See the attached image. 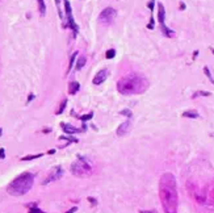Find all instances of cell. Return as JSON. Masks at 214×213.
<instances>
[{"instance_id": "cell-1", "label": "cell", "mask_w": 214, "mask_h": 213, "mask_svg": "<svg viewBox=\"0 0 214 213\" xmlns=\"http://www.w3.org/2000/svg\"><path fill=\"white\" fill-rule=\"evenodd\" d=\"M159 197L164 213H177L179 193L176 178L171 172H164L159 180Z\"/></svg>"}, {"instance_id": "cell-2", "label": "cell", "mask_w": 214, "mask_h": 213, "mask_svg": "<svg viewBox=\"0 0 214 213\" xmlns=\"http://www.w3.org/2000/svg\"><path fill=\"white\" fill-rule=\"evenodd\" d=\"M149 88V80L139 74H129L117 82V91L124 96L143 93Z\"/></svg>"}, {"instance_id": "cell-3", "label": "cell", "mask_w": 214, "mask_h": 213, "mask_svg": "<svg viewBox=\"0 0 214 213\" xmlns=\"http://www.w3.org/2000/svg\"><path fill=\"white\" fill-rule=\"evenodd\" d=\"M33 183H34V174L22 172L7 185V192L12 196H22L30 191L32 187H33Z\"/></svg>"}, {"instance_id": "cell-4", "label": "cell", "mask_w": 214, "mask_h": 213, "mask_svg": "<svg viewBox=\"0 0 214 213\" xmlns=\"http://www.w3.org/2000/svg\"><path fill=\"white\" fill-rule=\"evenodd\" d=\"M71 174L76 178H87L92 174V166L84 157H78V159L71 164Z\"/></svg>"}, {"instance_id": "cell-5", "label": "cell", "mask_w": 214, "mask_h": 213, "mask_svg": "<svg viewBox=\"0 0 214 213\" xmlns=\"http://www.w3.org/2000/svg\"><path fill=\"white\" fill-rule=\"evenodd\" d=\"M158 19H159V22H160V28H162V32H163V34L166 36V37H173L175 36V32H173L172 29H169V28H167V25H166L164 20H166V9H164V5L163 4H158Z\"/></svg>"}, {"instance_id": "cell-6", "label": "cell", "mask_w": 214, "mask_h": 213, "mask_svg": "<svg viewBox=\"0 0 214 213\" xmlns=\"http://www.w3.org/2000/svg\"><path fill=\"white\" fill-rule=\"evenodd\" d=\"M116 16H117V12H116L114 8L106 7V8H104V9L101 11V13L99 15V21H100L101 24H104V25H108V24L114 21Z\"/></svg>"}, {"instance_id": "cell-7", "label": "cell", "mask_w": 214, "mask_h": 213, "mask_svg": "<svg viewBox=\"0 0 214 213\" xmlns=\"http://www.w3.org/2000/svg\"><path fill=\"white\" fill-rule=\"evenodd\" d=\"M63 2H65V9H66V16H67V25H69V28H71V29H72L74 36H76L79 28H78L76 22H75V20H74L72 9H71L70 2H69V0H63Z\"/></svg>"}, {"instance_id": "cell-8", "label": "cell", "mask_w": 214, "mask_h": 213, "mask_svg": "<svg viewBox=\"0 0 214 213\" xmlns=\"http://www.w3.org/2000/svg\"><path fill=\"white\" fill-rule=\"evenodd\" d=\"M63 168L61 167V166H57V167H54L51 171L49 172V175H47L45 179H43V181H42V184L45 185V184H49V183H51V181H55V180H59L63 176Z\"/></svg>"}, {"instance_id": "cell-9", "label": "cell", "mask_w": 214, "mask_h": 213, "mask_svg": "<svg viewBox=\"0 0 214 213\" xmlns=\"http://www.w3.org/2000/svg\"><path fill=\"white\" fill-rule=\"evenodd\" d=\"M106 78H108V70L106 69H102V70H100L99 73L95 75V78H93V80H92V83L93 84H101V83H104L105 80H106Z\"/></svg>"}, {"instance_id": "cell-10", "label": "cell", "mask_w": 214, "mask_h": 213, "mask_svg": "<svg viewBox=\"0 0 214 213\" xmlns=\"http://www.w3.org/2000/svg\"><path fill=\"white\" fill-rule=\"evenodd\" d=\"M130 129H132V121H130V118L128 121H125V122H122V124L117 128V136H125V134H128L130 132Z\"/></svg>"}, {"instance_id": "cell-11", "label": "cell", "mask_w": 214, "mask_h": 213, "mask_svg": "<svg viewBox=\"0 0 214 213\" xmlns=\"http://www.w3.org/2000/svg\"><path fill=\"white\" fill-rule=\"evenodd\" d=\"M61 126H62L63 132H65V133H69V134H74V133H79V132H82L80 129L75 128V126L70 125V124H65V122H62Z\"/></svg>"}, {"instance_id": "cell-12", "label": "cell", "mask_w": 214, "mask_h": 213, "mask_svg": "<svg viewBox=\"0 0 214 213\" xmlns=\"http://www.w3.org/2000/svg\"><path fill=\"white\" fill-rule=\"evenodd\" d=\"M79 90H80V84H79L78 82H70V84H69V93L70 95H75Z\"/></svg>"}, {"instance_id": "cell-13", "label": "cell", "mask_w": 214, "mask_h": 213, "mask_svg": "<svg viewBox=\"0 0 214 213\" xmlns=\"http://www.w3.org/2000/svg\"><path fill=\"white\" fill-rule=\"evenodd\" d=\"M183 117H187V118H199L200 114L197 110H185L183 113Z\"/></svg>"}, {"instance_id": "cell-14", "label": "cell", "mask_w": 214, "mask_h": 213, "mask_svg": "<svg viewBox=\"0 0 214 213\" xmlns=\"http://www.w3.org/2000/svg\"><path fill=\"white\" fill-rule=\"evenodd\" d=\"M37 3H38L39 15H41V16H45V13H46V4H45V0H37Z\"/></svg>"}, {"instance_id": "cell-15", "label": "cell", "mask_w": 214, "mask_h": 213, "mask_svg": "<svg viewBox=\"0 0 214 213\" xmlns=\"http://www.w3.org/2000/svg\"><path fill=\"white\" fill-rule=\"evenodd\" d=\"M85 62H87V58L84 57V55H80V57L78 58V62H76V70L83 69L84 65H85Z\"/></svg>"}, {"instance_id": "cell-16", "label": "cell", "mask_w": 214, "mask_h": 213, "mask_svg": "<svg viewBox=\"0 0 214 213\" xmlns=\"http://www.w3.org/2000/svg\"><path fill=\"white\" fill-rule=\"evenodd\" d=\"M43 157V153H39V154H35V155H26L21 158V161H32V159H37V158H41Z\"/></svg>"}, {"instance_id": "cell-17", "label": "cell", "mask_w": 214, "mask_h": 213, "mask_svg": "<svg viewBox=\"0 0 214 213\" xmlns=\"http://www.w3.org/2000/svg\"><path fill=\"white\" fill-rule=\"evenodd\" d=\"M197 96H212V92H208V91H197V92L193 93L192 97H197Z\"/></svg>"}, {"instance_id": "cell-18", "label": "cell", "mask_w": 214, "mask_h": 213, "mask_svg": "<svg viewBox=\"0 0 214 213\" xmlns=\"http://www.w3.org/2000/svg\"><path fill=\"white\" fill-rule=\"evenodd\" d=\"M29 213H43V212L39 208H37V204H30L29 205Z\"/></svg>"}, {"instance_id": "cell-19", "label": "cell", "mask_w": 214, "mask_h": 213, "mask_svg": "<svg viewBox=\"0 0 214 213\" xmlns=\"http://www.w3.org/2000/svg\"><path fill=\"white\" fill-rule=\"evenodd\" d=\"M66 105H67V99H65V100L61 103V105H59V108H58V110L55 113H57V114H62L63 110H65V108H66Z\"/></svg>"}, {"instance_id": "cell-20", "label": "cell", "mask_w": 214, "mask_h": 213, "mask_svg": "<svg viewBox=\"0 0 214 213\" xmlns=\"http://www.w3.org/2000/svg\"><path fill=\"white\" fill-rule=\"evenodd\" d=\"M204 73H205V75L208 76V79L210 80L213 84H214V79H213V76H212V74H210V71H209V67H204Z\"/></svg>"}, {"instance_id": "cell-21", "label": "cell", "mask_w": 214, "mask_h": 213, "mask_svg": "<svg viewBox=\"0 0 214 213\" xmlns=\"http://www.w3.org/2000/svg\"><path fill=\"white\" fill-rule=\"evenodd\" d=\"M76 55H78V53L75 51V53L71 55V58H70V65H69V70L67 71H70L71 69H72V66H74V61H75V58H76Z\"/></svg>"}, {"instance_id": "cell-22", "label": "cell", "mask_w": 214, "mask_h": 213, "mask_svg": "<svg viewBox=\"0 0 214 213\" xmlns=\"http://www.w3.org/2000/svg\"><path fill=\"white\" fill-rule=\"evenodd\" d=\"M121 114H122V116L129 117V118L133 117V113H132V110H130V109H122V110H121Z\"/></svg>"}, {"instance_id": "cell-23", "label": "cell", "mask_w": 214, "mask_h": 213, "mask_svg": "<svg viewBox=\"0 0 214 213\" xmlns=\"http://www.w3.org/2000/svg\"><path fill=\"white\" fill-rule=\"evenodd\" d=\"M114 55H116V50H114V49H110V50H108V51H106L105 57L108 58V59H110V58H113Z\"/></svg>"}, {"instance_id": "cell-24", "label": "cell", "mask_w": 214, "mask_h": 213, "mask_svg": "<svg viewBox=\"0 0 214 213\" xmlns=\"http://www.w3.org/2000/svg\"><path fill=\"white\" fill-rule=\"evenodd\" d=\"M92 116H93V113L91 112V113H87V114H84V116H80L79 118H80L82 121H87V120H91V118H92Z\"/></svg>"}, {"instance_id": "cell-25", "label": "cell", "mask_w": 214, "mask_h": 213, "mask_svg": "<svg viewBox=\"0 0 214 213\" xmlns=\"http://www.w3.org/2000/svg\"><path fill=\"white\" fill-rule=\"evenodd\" d=\"M4 158H5V150L0 147V159H4Z\"/></svg>"}, {"instance_id": "cell-26", "label": "cell", "mask_w": 214, "mask_h": 213, "mask_svg": "<svg viewBox=\"0 0 214 213\" xmlns=\"http://www.w3.org/2000/svg\"><path fill=\"white\" fill-rule=\"evenodd\" d=\"M88 201H89V203L92 204V205H97V200L95 199V197H88Z\"/></svg>"}, {"instance_id": "cell-27", "label": "cell", "mask_w": 214, "mask_h": 213, "mask_svg": "<svg viewBox=\"0 0 214 213\" xmlns=\"http://www.w3.org/2000/svg\"><path fill=\"white\" fill-rule=\"evenodd\" d=\"M78 211V208L76 207H72V208H71V209H69V211H67L66 213H75V212H76Z\"/></svg>"}, {"instance_id": "cell-28", "label": "cell", "mask_w": 214, "mask_h": 213, "mask_svg": "<svg viewBox=\"0 0 214 213\" xmlns=\"http://www.w3.org/2000/svg\"><path fill=\"white\" fill-rule=\"evenodd\" d=\"M139 213H158L156 211H141Z\"/></svg>"}, {"instance_id": "cell-29", "label": "cell", "mask_w": 214, "mask_h": 213, "mask_svg": "<svg viewBox=\"0 0 214 213\" xmlns=\"http://www.w3.org/2000/svg\"><path fill=\"white\" fill-rule=\"evenodd\" d=\"M33 99H34V95H33V93H30V95H29V97H28V103L32 101V100H33Z\"/></svg>"}, {"instance_id": "cell-30", "label": "cell", "mask_w": 214, "mask_h": 213, "mask_svg": "<svg viewBox=\"0 0 214 213\" xmlns=\"http://www.w3.org/2000/svg\"><path fill=\"white\" fill-rule=\"evenodd\" d=\"M42 132H43V133H50V132H51V129H43Z\"/></svg>"}, {"instance_id": "cell-31", "label": "cell", "mask_w": 214, "mask_h": 213, "mask_svg": "<svg viewBox=\"0 0 214 213\" xmlns=\"http://www.w3.org/2000/svg\"><path fill=\"white\" fill-rule=\"evenodd\" d=\"M212 200H213V203H214V188H213V191H212Z\"/></svg>"}, {"instance_id": "cell-32", "label": "cell", "mask_w": 214, "mask_h": 213, "mask_svg": "<svg viewBox=\"0 0 214 213\" xmlns=\"http://www.w3.org/2000/svg\"><path fill=\"white\" fill-rule=\"evenodd\" d=\"M2 134H3V129L0 128V137H2Z\"/></svg>"}, {"instance_id": "cell-33", "label": "cell", "mask_w": 214, "mask_h": 213, "mask_svg": "<svg viewBox=\"0 0 214 213\" xmlns=\"http://www.w3.org/2000/svg\"><path fill=\"white\" fill-rule=\"evenodd\" d=\"M210 50H212V53L214 54V47H210Z\"/></svg>"}]
</instances>
